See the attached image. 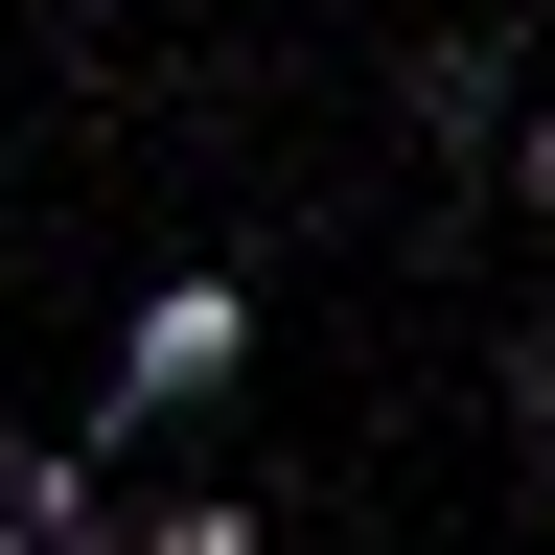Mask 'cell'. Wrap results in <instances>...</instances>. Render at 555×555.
I'll use <instances>...</instances> for the list:
<instances>
[{"label": "cell", "instance_id": "obj_1", "mask_svg": "<svg viewBox=\"0 0 555 555\" xmlns=\"http://www.w3.org/2000/svg\"><path fill=\"white\" fill-rule=\"evenodd\" d=\"M232 347H255L232 278H163V301H139V347H116V416H93V440H139V416H185V393H232Z\"/></svg>", "mask_w": 555, "mask_h": 555}, {"label": "cell", "instance_id": "obj_2", "mask_svg": "<svg viewBox=\"0 0 555 555\" xmlns=\"http://www.w3.org/2000/svg\"><path fill=\"white\" fill-rule=\"evenodd\" d=\"M0 555H116L93 532V463H0Z\"/></svg>", "mask_w": 555, "mask_h": 555}, {"label": "cell", "instance_id": "obj_3", "mask_svg": "<svg viewBox=\"0 0 555 555\" xmlns=\"http://www.w3.org/2000/svg\"><path fill=\"white\" fill-rule=\"evenodd\" d=\"M139 555H255V509H139Z\"/></svg>", "mask_w": 555, "mask_h": 555}]
</instances>
